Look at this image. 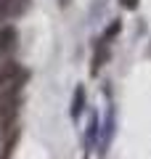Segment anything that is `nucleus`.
Returning <instances> with one entry per match:
<instances>
[{
	"instance_id": "obj_1",
	"label": "nucleus",
	"mask_w": 151,
	"mask_h": 159,
	"mask_svg": "<svg viewBox=\"0 0 151 159\" xmlns=\"http://www.w3.org/2000/svg\"><path fill=\"white\" fill-rule=\"evenodd\" d=\"M29 80V72L21 64L11 61L6 69H0V96H19L24 82Z\"/></svg>"
},
{
	"instance_id": "obj_2",
	"label": "nucleus",
	"mask_w": 151,
	"mask_h": 159,
	"mask_svg": "<svg viewBox=\"0 0 151 159\" xmlns=\"http://www.w3.org/2000/svg\"><path fill=\"white\" fill-rule=\"evenodd\" d=\"M16 40H19L16 27H0V53H11L16 48Z\"/></svg>"
},
{
	"instance_id": "obj_3",
	"label": "nucleus",
	"mask_w": 151,
	"mask_h": 159,
	"mask_svg": "<svg viewBox=\"0 0 151 159\" xmlns=\"http://www.w3.org/2000/svg\"><path fill=\"white\" fill-rule=\"evenodd\" d=\"M82 106H85V88H77V93H74V101H72V114H74V117L82 111Z\"/></svg>"
},
{
	"instance_id": "obj_4",
	"label": "nucleus",
	"mask_w": 151,
	"mask_h": 159,
	"mask_svg": "<svg viewBox=\"0 0 151 159\" xmlns=\"http://www.w3.org/2000/svg\"><path fill=\"white\" fill-rule=\"evenodd\" d=\"M117 32H119V21H114L112 27L106 29V34H103V40H106V43H109V40H112V37H114V34H117Z\"/></svg>"
},
{
	"instance_id": "obj_5",
	"label": "nucleus",
	"mask_w": 151,
	"mask_h": 159,
	"mask_svg": "<svg viewBox=\"0 0 151 159\" xmlns=\"http://www.w3.org/2000/svg\"><path fill=\"white\" fill-rule=\"evenodd\" d=\"M119 6L127 8V11H135V8H138V0H119Z\"/></svg>"
}]
</instances>
